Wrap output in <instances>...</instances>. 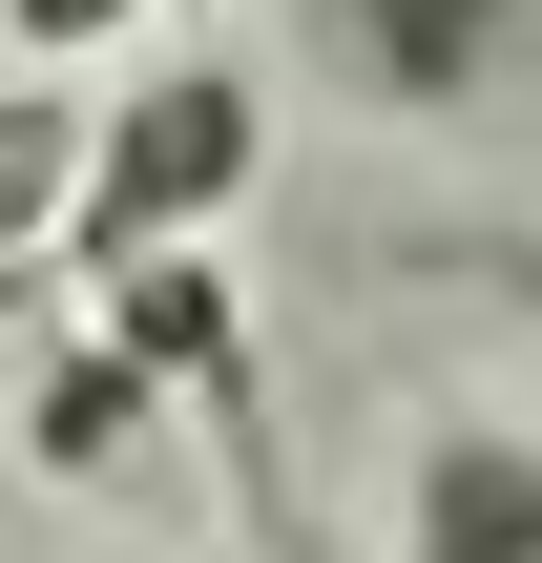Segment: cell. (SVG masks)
<instances>
[{
  "label": "cell",
  "instance_id": "8",
  "mask_svg": "<svg viewBox=\"0 0 542 563\" xmlns=\"http://www.w3.org/2000/svg\"><path fill=\"white\" fill-rule=\"evenodd\" d=\"M439 272H480V292H522V313H542V230H439Z\"/></svg>",
  "mask_w": 542,
  "mask_h": 563
},
{
  "label": "cell",
  "instance_id": "2",
  "mask_svg": "<svg viewBox=\"0 0 542 563\" xmlns=\"http://www.w3.org/2000/svg\"><path fill=\"white\" fill-rule=\"evenodd\" d=\"M272 21L313 42V84H355L397 125H460L542 63V0H272Z\"/></svg>",
  "mask_w": 542,
  "mask_h": 563
},
{
  "label": "cell",
  "instance_id": "6",
  "mask_svg": "<svg viewBox=\"0 0 542 563\" xmlns=\"http://www.w3.org/2000/svg\"><path fill=\"white\" fill-rule=\"evenodd\" d=\"M63 209H84V104H63V63H0V272H42Z\"/></svg>",
  "mask_w": 542,
  "mask_h": 563
},
{
  "label": "cell",
  "instance_id": "1",
  "mask_svg": "<svg viewBox=\"0 0 542 563\" xmlns=\"http://www.w3.org/2000/svg\"><path fill=\"white\" fill-rule=\"evenodd\" d=\"M272 188V84L230 63V42H146V84L84 125V209H63V251H146V230H230Z\"/></svg>",
  "mask_w": 542,
  "mask_h": 563
},
{
  "label": "cell",
  "instance_id": "7",
  "mask_svg": "<svg viewBox=\"0 0 542 563\" xmlns=\"http://www.w3.org/2000/svg\"><path fill=\"white\" fill-rule=\"evenodd\" d=\"M188 0H0V42L21 63H104V42H167Z\"/></svg>",
  "mask_w": 542,
  "mask_h": 563
},
{
  "label": "cell",
  "instance_id": "4",
  "mask_svg": "<svg viewBox=\"0 0 542 563\" xmlns=\"http://www.w3.org/2000/svg\"><path fill=\"white\" fill-rule=\"evenodd\" d=\"M397 543L418 563H542V418H418Z\"/></svg>",
  "mask_w": 542,
  "mask_h": 563
},
{
  "label": "cell",
  "instance_id": "3",
  "mask_svg": "<svg viewBox=\"0 0 542 563\" xmlns=\"http://www.w3.org/2000/svg\"><path fill=\"white\" fill-rule=\"evenodd\" d=\"M84 292H104V334L167 376V418H209L230 460H251V313H230V272H209V230H146V251H84ZM251 522H272V460H251Z\"/></svg>",
  "mask_w": 542,
  "mask_h": 563
},
{
  "label": "cell",
  "instance_id": "5",
  "mask_svg": "<svg viewBox=\"0 0 542 563\" xmlns=\"http://www.w3.org/2000/svg\"><path fill=\"white\" fill-rule=\"evenodd\" d=\"M146 439H167V376L84 313V334L21 376V460H42V481H146Z\"/></svg>",
  "mask_w": 542,
  "mask_h": 563
}]
</instances>
